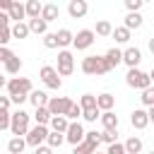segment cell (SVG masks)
Wrapping results in <instances>:
<instances>
[{
  "mask_svg": "<svg viewBox=\"0 0 154 154\" xmlns=\"http://www.w3.org/2000/svg\"><path fill=\"white\" fill-rule=\"evenodd\" d=\"M5 89H7V94L12 96V101L19 106V103H24L26 99H29V94H31V79L29 77H12V79H7L5 82Z\"/></svg>",
  "mask_w": 154,
  "mask_h": 154,
  "instance_id": "1",
  "label": "cell"
},
{
  "mask_svg": "<svg viewBox=\"0 0 154 154\" xmlns=\"http://www.w3.org/2000/svg\"><path fill=\"white\" fill-rule=\"evenodd\" d=\"M111 70H113V65L108 63L106 55H87V58H82V72L89 75V77H101V75H106Z\"/></svg>",
  "mask_w": 154,
  "mask_h": 154,
  "instance_id": "2",
  "label": "cell"
},
{
  "mask_svg": "<svg viewBox=\"0 0 154 154\" xmlns=\"http://www.w3.org/2000/svg\"><path fill=\"white\" fill-rule=\"evenodd\" d=\"M152 75L149 72H144V70H140V67H130L128 70V75H125V84L128 87H132V89H147V87H152Z\"/></svg>",
  "mask_w": 154,
  "mask_h": 154,
  "instance_id": "3",
  "label": "cell"
},
{
  "mask_svg": "<svg viewBox=\"0 0 154 154\" xmlns=\"http://www.w3.org/2000/svg\"><path fill=\"white\" fill-rule=\"evenodd\" d=\"M48 135H51V125H46V123H36L34 128H29V132L24 135L26 137V142H29V147H38V144H43L46 140H48Z\"/></svg>",
  "mask_w": 154,
  "mask_h": 154,
  "instance_id": "4",
  "label": "cell"
},
{
  "mask_svg": "<svg viewBox=\"0 0 154 154\" xmlns=\"http://www.w3.org/2000/svg\"><path fill=\"white\" fill-rule=\"evenodd\" d=\"M38 77L43 79V84L48 87V89H60L63 87V75L58 72V67H53V65H43L41 67V72H38Z\"/></svg>",
  "mask_w": 154,
  "mask_h": 154,
  "instance_id": "5",
  "label": "cell"
},
{
  "mask_svg": "<svg viewBox=\"0 0 154 154\" xmlns=\"http://www.w3.org/2000/svg\"><path fill=\"white\" fill-rule=\"evenodd\" d=\"M29 113L26 111H22V108H17L14 113H12V125H10V132L12 135H26L29 132Z\"/></svg>",
  "mask_w": 154,
  "mask_h": 154,
  "instance_id": "6",
  "label": "cell"
},
{
  "mask_svg": "<svg viewBox=\"0 0 154 154\" xmlns=\"http://www.w3.org/2000/svg\"><path fill=\"white\" fill-rule=\"evenodd\" d=\"M0 60H2V65H5V72L7 75H17L19 70H22V60L7 48V46H2L0 48Z\"/></svg>",
  "mask_w": 154,
  "mask_h": 154,
  "instance_id": "7",
  "label": "cell"
},
{
  "mask_svg": "<svg viewBox=\"0 0 154 154\" xmlns=\"http://www.w3.org/2000/svg\"><path fill=\"white\" fill-rule=\"evenodd\" d=\"M94 41H96V31L94 29H82V31L75 34L72 46H75V51H87V48H91Z\"/></svg>",
  "mask_w": 154,
  "mask_h": 154,
  "instance_id": "8",
  "label": "cell"
},
{
  "mask_svg": "<svg viewBox=\"0 0 154 154\" xmlns=\"http://www.w3.org/2000/svg\"><path fill=\"white\" fill-rule=\"evenodd\" d=\"M58 72H60L63 77H70V75L75 72V58H72V53L65 51V48L58 53Z\"/></svg>",
  "mask_w": 154,
  "mask_h": 154,
  "instance_id": "9",
  "label": "cell"
},
{
  "mask_svg": "<svg viewBox=\"0 0 154 154\" xmlns=\"http://www.w3.org/2000/svg\"><path fill=\"white\" fill-rule=\"evenodd\" d=\"M75 101L70 99V96H51L48 99V108H51V113L55 116V113H67V108L72 106Z\"/></svg>",
  "mask_w": 154,
  "mask_h": 154,
  "instance_id": "10",
  "label": "cell"
},
{
  "mask_svg": "<svg viewBox=\"0 0 154 154\" xmlns=\"http://www.w3.org/2000/svg\"><path fill=\"white\" fill-rule=\"evenodd\" d=\"M84 135H87V130L82 128V123H79V120H70V128H67V132H65L67 142L75 147L77 142H82V140H84Z\"/></svg>",
  "mask_w": 154,
  "mask_h": 154,
  "instance_id": "11",
  "label": "cell"
},
{
  "mask_svg": "<svg viewBox=\"0 0 154 154\" xmlns=\"http://www.w3.org/2000/svg\"><path fill=\"white\" fill-rule=\"evenodd\" d=\"M130 123H132V128L135 130H144L152 120H149V111H144V108H135L132 113H130Z\"/></svg>",
  "mask_w": 154,
  "mask_h": 154,
  "instance_id": "12",
  "label": "cell"
},
{
  "mask_svg": "<svg viewBox=\"0 0 154 154\" xmlns=\"http://www.w3.org/2000/svg\"><path fill=\"white\" fill-rule=\"evenodd\" d=\"M87 12H89L87 0H70V2H67V14H70L72 19H82Z\"/></svg>",
  "mask_w": 154,
  "mask_h": 154,
  "instance_id": "13",
  "label": "cell"
},
{
  "mask_svg": "<svg viewBox=\"0 0 154 154\" xmlns=\"http://www.w3.org/2000/svg\"><path fill=\"white\" fill-rule=\"evenodd\" d=\"M140 60H142V51H140L137 46H128V48L123 51V63H125L128 67H137Z\"/></svg>",
  "mask_w": 154,
  "mask_h": 154,
  "instance_id": "14",
  "label": "cell"
},
{
  "mask_svg": "<svg viewBox=\"0 0 154 154\" xmlns=\"http://www.w3.org/2000/svg\"><path fill=\"white\" fill-rule=\"evenodd\" d=\"M101 125H103V130H118V116L113 113V108H108V111H101Z\"/></svg>",
  "mask_w": 154,
  "mask_h": 154,
  "instance_id": "15",
  "label": "cell"
},
{
  "mask_svg": "<svg viewBox=\"0 0 154 154\" xmlns=\"http://www.w3.org/2000/svg\"><path fill=\"white\" fill-rule=\"evenodd\" d=\"M51 130H58V132H67V128H70V118L65 116V113H55L53 118H51Z\"/></svg>",
  "mask_w": 154,
  "mask_h": 154,
  "instance_id": "16",
  "label": "cell"
},
{
  "mask_svg": "<svg viewBox=\"0 0 154 154\" xmlns=\"http://www.w3.org/2000/svg\"><path fill=\"white\" fill-rule=\"evenodd\" d=\"M24 147H29V142H26V137H22V135H14V137L7 142V152H10V154H22Z\"/></svg>",
  "mask_w": 154,
  "mask_h": 154,
  "instance_id": "17",
  "label": "cell"
},
{
  "mask_svg": "<svg viewBox=\"0 0 154 154\" xmlns=\"http://www.w3.org/2000/svg\"><path fill=\"white\" fill-rule=\"evenodd\" d=\"M29 29H31V34H46L48 31V22L43 19V17H29Z\"/></svg>",
  "mask_w": 154,
  "mask_h": 154,
  "instance_id": "18",
  "label": "cell"
},
{
  "mask_svg": "<svg viewBox=\"0 0 154 154\" xmlns=\"http://www.w3.org/2000/svg\"><path fill=\"white\" fill-rule=\"evenodd\" d=\"M7 12H10L12 22H22V19L26 17V5H22L19 0H14V2H12V7H10Z\"/></svg>",
  "mask_w": 154,
  "mask_h": 154,
  "instance_id": "19",
  "label": "cell"
},
{
  "mask_svg": "<svg viewBox=\"0 0 154 154\" xmlns=\"http://www.w3.org/2000/svg\"><path fill=\"white\" fill-rule=\"evenodd\" d=\"M142 22H144V19H142L140 10H132V12H128V14H125V26H128V29H140V26H142Z\"/></svg>",
  "mask_w": 154,
  "mask_h": 154,
  "instance_id": "20",
  "label": "cell"
},
{
  "mask_svg": "<svg viewBox=\"0 0 154 154\" xmlns=\"http://www.w3.org/2000/svg\"><path fill=\"white\" fill-rule=\"evenodd\" d=\"M51 118H53V113H51V108H48V103L46 106H36V111H34V120L36 123H51Z\"/></svg>",
  "mask_w": 154,
  "mask_h": 154,
  "instance_id": "21",
  "label": "cell"
},
{
  "mask_svg": "<svg viewBox=\"0 0 154 154\" xmlns=\"http://www.w3.org/2000/svg\"><path fill=\"white\" fill-rule=\"evenodd\" d=\"M48 99H51V96H48L46 91H41V89H31V94H29V101L34 103V108H36V106H46Z\"/></svg>",
  "mask_w": 154,
  "mask_h": 154,
  "instance_id": "22",
  "label": "cell"
},
{
  "mask_svg": "<svg viewBox=\"0 0 154 154\" xmlns=\"http://www.w3.org/2000/svg\"><path fill=\"white\" fill-rule=\"evenodd\" d=\"M41 17H43L46 22H55V19L60 17V10H58V5H53V2L43 5V12H41Z\"/></svg>",
  "mask_w": 154,
  "mask_h": 154,
  "instance_id": "23",
  "label": "cell"
},
{
  "mask_svg": "<svg viewBox=\"0 0 154 154\" xmlns=\"http://www.w3.org/2000/svg\"><path fill=\"white\" fill-rule=\"evenodd\" d=\"M29 34H31L29 22H26V24H24V22H14V24H12V36H14V38H26Z\"/></svg>",
  "mask_w": 154,
  "mask_h": 154,
  "instance_id": "24",
  "label": "cell"
},
{
  "mask_svg": "<svg viewBox=\"0 0 154 154\" xmlns=\"http://www.w3.org/2000/svg\"><path fill=\"white\" fill-rule=\"evenodd\" d=\"M130 31H132V29H128V26L123 24V26H116L111 36L116 38V43H128V41H130Z\"/></svg>",
  "mask_w": 154,
  "mask_h": 154,
  "instance_id": "25",
  "label": "cell"
},
{
  "mask_svg": "<svg viewBox=\"0 0 154 154\" xmlns=\"http://www.w3.org/2000/svg\"><path fill=\"white\" fill-rule=\"evenodd\" d=\"M58 34V43H60V48H67V46H72V41H75V34L70 31V29H60V31H55Z\"/></svg>",
  "mask_w": 154,
  "mask_h": 154,
  "instance_id": "26",
  "label": "cell"
},
{
  "mask_svg": "<svg viewBox=\"0 0 154 154\" xmlns=\"http://www.w3.org/2000/svg\"><path fill=\"white\" fill-rule=\"evenodd\" d=\"M96 101H99V108H101V111H108V108L116 106V96H113V94H99Z\"/></svg>",
  "mask_w": 154,
  "mask_h": 154,
  "instance_id": "27",
  "label": "cell"
},
{
  "mask_svg": "<svg viewBox=\"0 0 154 154\" xmlns=\"http://www.w3.org/2000/svg\"><path fill=\"white\" fill-rule=\"evenodd\" d=\"M43 5L38 0H26V17H41Z\"/></svg>",
  "mask_w": 154,
  "mask_h": 154,
  "instance_id": "28",
  "label": "cell"
},
{
  "mask_svg": "<svg viewBox=\"0 0 154 154\" xmlns=\"http://www.w3.org/2000/svg\"><path fill=\"white\" fill-rule=\"evenodd\" d=\"M94 31H96V36H111V34H113V26H111L108 19H99Z\"/></svg>",
  "mask_w": 154,
  "mask_h": 154,
  "instance_id": "29",
  "label": "cell"
},
{
  "mask_svg": "<svg viewBox=\"0 0 154 154\" xmlns=\"http://www.w3.org/2000/svg\"><path fill=\"white\" fill-rule=\"evenodd\" d=\"M106 58H108V63H111L113 67H118V65L123 63V51H120V48H108V51H106Z\"/></svg>",
  "mask_w": 154,
  "mask_h": 154,
  "instance_id": "30",
  "label": "cell"
},
{
  "mask_svg": "<svg viewBox=\"0 0 154 154\" xmlns=\"http://www.w3.org/2000/svg\"><path fill=\"white\" fill-rule=\"evenodd\" d=\"M46 142H48V144H51V147L55 149V147H60L63 142H67V137H65V132H58V130H51V135H48V140H46Z\"/></svg>",
  "mask_w": 154,
  "mask_h": 154,
  "instance_id": "31",
  "label": "cell"
},
{
  "mask_svg": "<svg viewBox=\"0 0 154 154\" xmlns=\"http://www.w3.org/2000/svg\"><path fill=\"white\" fill-rule=\"evenodd\" d=\"M142 147H144V144H142V140H140V137H135V135H132V137L125 142L128 154H140V152H142Z\"/></svg>",
  "mask_w": 154,
  "mask_h": 154,
  "instance_id": "32",
  "label": "cell"
},
{
  "mask_svg": "<svg viewBox=\"0 0 154 154\" xmlns=\"http://www.w3.org/2000/svg\"><path fill=\"white\" fill-rule=\"evenodd\" d=\"M82 118H84L87 123H96V118H101V108H99V106H91V108H84V113H82Z\"/></svg>",
  "mask_w": 154,
  "mask_h": 154,
  "instance_id": "33",
  "label": "cell"
},
{
  "mask_svg": "<svg viewBox=\"0 0 154 154\" xmlns=\"http://www.w3.org/2000/svg\"><path fill=\"white\" fill-rule=\"evenodd\" d=\"M91 152H96V147L89 140H82V142L75 144V154H91Z\"/></svg>",
  "mask_w": 154,
  "mask_h": 154,
  "instance_id": "34",
  "label": "cell"
},
{
  "mask_svg": "<svg viewBox=\"0 0 154 154\" xmlns=\"http://www.w3.org/2000/svg\"><path fill=\"white\" fill-rule=\"evenodd\" d=\"M43 46H46V48H51V51H53V48H60V43H58V34L46 31V34H43Z\"/></svg>",
  "mask_w": 154,
  "mask_h": 154,
  "instance_id": "35",
  "label": "cell"
},
{
  "mask_svg": "<svg viewBox=\"0 0 154 154\" xmlns=\"http://www.w3.org/2000/svg\"><path fill=\"white\" fill-rule=\"evenodd\" d=\"M82 113H84L82 103H72V106L67 108V113H65V116H67L70 120H79V118H82Z\"/></svg>",
  "mask_w": 154,
  "mask_h": 154,
  "instance_id": "36",
  "label": "cell"
},
{
  "mask_svg": "<svg viewBox=\"0 0 154 154\" xmlns=\"http://www.w3.org/2000/svg\"><path fill=\"white\" fill-rule=\"evenodd\" d=\"M10 125H12V113H10V108H2L0 111V130H10Z\"/></svg>",
  "mask_w": 154,
  "mask_h": 154,
  "instance_id": "37",
  "label": "cell"
},
{
  "mask_svg": "<svg viewBox=\"0 0 154 154\" xmlns=\"http://www.w3.org/2000/svg\"><path fill=\"white\" fill-rule=\"evenodd\" d=\"M142 103L149 108V106H154V87H147V89H142Z\"/></svg>",
  "mask_w": 154,
  "mask_h": 154,
  "instance_id": "38",
  "label": "cell"
},
{
  "mask_svg": "<svg viewBox=\"0 0 154 154\" xmlns=\"http://www.w3.org/2000/svg\"><path fill=\"white\" fill-rule=\"evenodd\" d=\"M10 38H14V36H12V24H10V22H5V24H2V34H0V43H2V46H7V41H10Z\"/></svg>",
  "mask_w": 154,
  "mask_h": 154,
  "instance_id": "39",
  "label": "cell"
},
{
  "mask_svg": "<svg viewBox=\"0 0 154 154\" xmlns=\"http://www.w3.org/2000/svg\"><path fill=\"white\" fill-rule=\"evenodd\" d=\"M79 103H82V108L99 106V101H96V96H94V94H82V96H79Z\"/></svg>",
  "mask_w": 154,
  "mask_h": 154,
  "instance_id": "40",
  "label": "cell"
},
{
  "mask_svg": "<svg viewBox=\"0 0 154 154\" xmlns=\"http://www.w3.org/2000/svg\"><path fill=\"white\" fill-rule=\"evenodd\" d=\"M84 140H89V142H91L96 149H99V144L103 142V140H101V132H96V130H89V132L84 135Z\"/></svg>",
  "mask_w": 154,
  "mask_h": 154,
  "instance_id": "41",
  "label": "cell"
},
{
  "mask_svg": "<svg viewBox=\"0 0 154 154\" xmlns=\"http://www.w3.org/2000/svg\"><path fill=\"white\" fill-rule=\"evenodd\" d=\"M101 140H103L106 144L116 142V140H118V130H103V132H101Z\"/></svg>",
  "mask_w": 154,
  "mask_h": 154,
  "instance_id": "42",
  "label": "cell"
},
{
  "mask_svg": "<svg viewBox=\"0 0 154 154\" xmlns=\"http://www.w3.org/2000/svg\"><path fill=\"white\" fill-rule=\"evenodd\" d=\"M106 152H108V154H125L128 149H125V144H120V142H111Z\"/></svg>",
  "mask_w": 154,
  "mask_h": 154,
  "instance_id": "43",
  "label": "cell"
},
{
  "mask_svg": "<svg viewBox=\"0 0 154 154\" xmlns=\"http://www.w3.org/2000/svg\"><path fill=\"white\" fill-rule=\"evenodd\" d=\"M125 2V10L128 12H132V10H140L142 5H144V0H123Z\"/></svg>",
  "mask_w": 154,
  "mask_h": 154,
  "instance_id": "44",
  "label": "cell"
},
{
  "mask_svg": "<svg viewBox=\"0 0 154 154\" xmlns=\"http://www.w3.org/2000/svg\"><path fill=\"white\" fill-rule=\"evenodd\" d=\"M14 0H0V10H10Z\"/></svg>",
  "mask_w": 154,
  "mask_h": 154,
  "instance_id": "45",
  "label": "cell"
},
{
  "mask_svg": "<svg viewBox=\"0 0 154 154\" xmlns=\"http://www.w3.org/2000/svg\"><path fill=\"white\" fill-rule=\"evenodd\" d=\"M147 111H149V120H152V123H154V106H149V108H147Z\"/></svg>",
  "mask_w": 154,
  "mask_h": 154,
  "instance_id": "46",
  "label": "cell"
},
{
  "mask_svg": "<svg viewBox=\"0 0 154 154\" xmlns=\"http://www.w3.org/2000/svg\"><path fill=\"white\" fill-rule=\"evenodd\" d=\"M149 51H152V53H154V36H152V38H149Z\"/></svg>",
  "mask_w": 154,
  "mask_h": 154,
  "instance_id": "47",
  "label": "cell"
},
{
  "mask_svg": "<svg viewBox=\"0 0 154 154\" xmlns=\"http://www.w3.org/2000/svg\"><path fill=\"white\" fill-rule=\"evenodd\" d=\"M149 75H152V79H154V67H152V72H149Z\"/></svg>",
  "mask_w": 154,
  "mask_h": 154,
  "instance_id": "48",
  "label": "cell"
},
{
  "mask_svg": "<svg viewBox=\"0 0 154 154\" xmlns=\"http://www.w3.org/2000/svg\"><path fill=\"white\" fill-rule=\"evenodd\" d=\"M144 2H154V0H144Z\"/></svg>",
  "mask_w": 154,
  "mask_h": 154,
  "instance_id": "49",
  "label": "cell"
},
{
  "mask_svg": "<svg viewBox=\"0 0 154 154\" xmlns=\"http://www.w3.org/2000/svg\"><path fill=\"white\" fill-rule=\"evenodd\" d=\"M152 55H154V53H152Z\"/></svg>",
  "mask_w": 154,
  "mask_h": 154,
  "instance_id": "50",
  "label": "cell"
},
{
  "mask_svg": "<svg viewBox=\"0 0 154 154\" xmlns=\"http://www.w3.org/2000/svg\"><path fill=\"white\" fill-rule=\"evenodd\" d=\"M152 5H154V2H152Z\"/></svg>",
  "mask_w": 154,
  "mask_h": 154,
  "instance_id": "51",
  "label": "cell"
}]
</instances>
